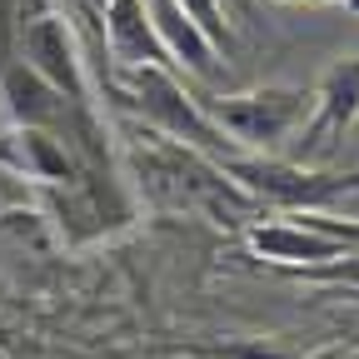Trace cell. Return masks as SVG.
<instances>
[{"instance_id": "6da1fadb", "label": "cell", "mask_w": 359, "mask_h": 359, "mask_svg": "<svg viewBox=\"0 0 359 359\" xmlns=\"http://www.w3.org/2000/svg\"><path fill=\"white\" fill-rule=\"evenodd\" d=\"M120 105L130 115H140L155 135H165V140H180V145H190L210 160H230L240 155L230 145V135H219L210 125V115L195 105V95L185 85L175 80L170 65H135V70H120Z\"/></svg>"}, {"instance_id": "7a4b0ae2", "label": "cell", "mask_w": 359, "mask_h": 359, "mask_svg": "<svg viewBox=\"0 0 359 359\" xmlns=\"http://www.w3.org/2000/svg\"><path fill=\"white\" fill-rule=\"evenodd\" d=\"M314 110V95L309 90H294V85H264V90H245V95H210L205 100V115L219 135H230L235 150H275L285 145L290 135L304 130Z\"/></svg>"}, {"instance_id": "3957f363", "label": "cell", "mask_w": 359, "mask_h": 359, "mask_svg": "<svg viewBox=\"0 0 359 359\" xmlns=\"http://www.w3.org/2000/svg\"><path fill=\"white\" fill-rule=\"evenodd\" d=\"M15 45H20V65H30L45 85H55L65 100H85V55L75 45V30L50 15V11H30L15 15Z\"/></svg>"}, {"instance_id": "277c9868", "label": "cell", "mask_w": 359, "mask_h": 359, "mask_svg": "<svg viewBox=\"0 0 359 359\" xmlns=\"http://www.w3.org/2000/svg\"><path fill=\"white\" fill-rule=\"evenodd\" d=\"M359 120V55L334 65L320 85V95H314V110L299 130V140H304V160H320L339 135Z\"/></svg>"}, {"instance_id": "5b68a950", "label": "cell", "mask_w": 359, "mask_h": 359, "mask_svg": "<svg viewBox=\"0 0 359 359\" xmlns=\"http://www.w3.org/2000/svg\"><path fill=\"white\" fill-rule=\"evenodd\" d=\"M255 255H264L269 264H285V269H320V264H334V259H349V245L334 240V235H320L309 224H294L290 215L269 219V224H255L245 235Z\"/></svg>"}, {"instance_id": "8992f818", "label": "cell", "mask_w": 359, "mask_h": 359, "mask_svg": "<svg viewBox=\"0 0 359 359\" xmlns=\"http://www.w3.org/2000/svg\"><path fill=\"white\" fill-rule=\"evenodd\" d=\"M100 20H105V50L120 70H135V65H170L165 45L145 15L140 0H105L100 6ZM175 70V65H170Z\"/></svg>"}, {"instance_id": "52a82bcc", "label": "cell", "mask_w": 359, "mask_h": 359, "mask_svg": "<svg viewBox=\"0 0 359 359\" xmlns=\"http://www.w3.org/2000/svg\"><path fill=\"white\" fill-rule=\"evenodd\" d=\"M0 160H6L15 175H25V180H40V185H70V180H80V165H75L70 145L55 130L20 125L15 135H6Z\"/></svg>"}, {"instance_id": "ba28073f", "label": "cell", "mask_w": 359, "mask_h": 359, "mask_svg": "<svg viewBox=\"0 0 359 359\" xmlns=\"http://www.w3.org/2000/svg\"><path fill=\"white\" fill-rule=\"evenodd\" d=\"M140 6H145L155 35H160V45H165L170 65H185L190 75L215 80V45H210V35H205L185 11H180L175 0H140Z\"/></svg>"}, {"instance_id": "9c48e42d", "label": "cell", "mask_w": 359, "mask_h": 359, "mask_svg": "<svg viewBox=\"0 0 359 359\" xmlns=\"http://www.w3.org/2000/svg\"><path fill=\"white\" fill-rule=\"evenodd\" d=\"M175 6L210 35L215 50H219V45H235V30H230V20H224V6H219V0H175Z\"/></svg>"}, {"instance_id": "30bf717a", "label": "cell", "mask_w": 359, "mask_h": 359, "mask_svg": "<svg viewBox=\"0 0 359 359\" xmlns=\"http://www.w3.org/2000/svg\"><path fill=\"white\" fill-rule=\"evenodd\" d=\"M15 6L20 0H0V60L11 55V40H15Z\"/></svg>"}, {"instance_id": "8fae6325", "label": "cell", "mask_w": 359, "mask_h": 359, "mask_svg": "<svg viewBox=\"0 0 359 359\" xmlns=\"http://www.w3.org/2000/svg\"><path fill=\"white\" fill-rule=\"evenodd\" d=\"M309 359H354V354H344V349H320V354H309Z\"/></svg>"}, {"instance_id": "7c38bea8", "label": "cell", "mask_w": 359, "mask_h": 359, "mask_svg": "<svg viewBox=\"0 0 359 359\" xmlns=\"http://www.w3.org/2000/svg\"><path fill=\"white\" fill-rule=\"evenodd\" d=\"M349 6H354V11H359V0H349Z\"/></svg>"}]
</instances>
